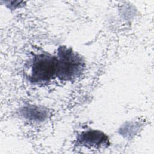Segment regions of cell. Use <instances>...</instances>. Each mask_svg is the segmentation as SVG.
Segmentation results:
<instances>
[{"instance_id":"cell-1","label":"cell","mask_w":154,"mask_h":154,"mask_svg":"<svg viewBox=\"0 0 154 154\" xmlns=\"http://www.w3.org/2000/svg\"><path fill=\"white\" fill-rule=\"evenodd\" d=\"M57 76L64 81L78 77L84 67L82 58L71 48L60 47L57 55Z\"/></svg>"},{"instance_id":"cell-2","label":"cell","mask_w":154,"mask_h":154,"mask_svg":"<svg viewBox=\"0 0 154 154\" xmlns=\"http://www.w3.org/2000/svg\"><path fill=\"white\" fill-rule=\"evenodd\" d=\"M57 58L47 53L35 56L31 66L30 78L35 83L48 82L57 76Z\"/></svg>"},{"instance_id":"cell-3","label":"cell","mask_w":154,"mask_h":154,"mask_svg":"<svg viewBox=\"0 0 154 154\" xmlns=\"http://www.w3.org/2000/svg\"><path fill=\"white\" fill-rule=\"evenodd\" d=\"M79 144L85 147H102L109 144L108 137L100 131L88 130L81 132L77 137Z\"/></svg>"}]
</instances>
